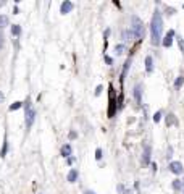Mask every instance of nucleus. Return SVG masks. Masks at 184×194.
I'll list each match as a JSON object with an SVG mask.
<instances>
[{
	"label": "nucleus",
	"instance_id": "1",
	"mask_svg": "<svg viewBox=\"0 0 184 194\" xmlns=\"http://www.w3.org/2000/svg\"><path fill=\"white\" fill-rule=\"evenodd\" d=\"M163 16L160 10H155L152 15V21H150V41L153 45H160L163 41Z\"/></svg>",
	"mask_w": 184,
	"mask_h": 194
},
{
	"label": "nucleus",
	"instance_id": "2",
	"mask_svg": "<svg viewBox=\"0 0 184 194\" xmlns=\"http://www.w3.org/2000/svg\"><path fill=\"white\" fill-rule=\"evenodd\" d=\"M129 36H131V41H142L145 37V26H144V23L140 21V18L136 16V15L131 16Z\"/></svg>",
	"mask_w": 184,
	"mask_h": 194
},
{
	"label": "nucleus",
	"instance_id": "3",
	"mask_svg": "<svg viewBox=\"0 0 184 194\" xmlns=\"http://www.w3.org/2000/svg\"><path fill=\"white\" fill-rule=\"evenodd\" d=\"M23 107H24V125H26V130L29 131L32 128V125H34V121H36L37 112H36V108H32V102H31L29 97L23 102Z\"/></svg>",
	"mask_w": 184,
	"mask_h": 194
},
{
	"label": "nucleus",
	"instance_id": "4",
	"mask_svg": "<svg viewBox=\"0 0 184 194\" xmlns=\"http://www.w3.org/2000/svg\"><path fill=\"white\" fill-rule=\"evenodd\" d=\"M118 112V99L113 84L108 86V118H113L115 113Z\"/></svg>",
	"mask_w": 184,
	"mask_h": 194
},
{
	"label": "nucleus",
	"instance_id": "5",
	"mask_svg": "<svg viewBox=\"0 0 184 194\" xmlns=\"http://www.w3.org/2000/svg\"><path fill=\"white\" fill-rule=\"evenodd\" d=\"M131 63H133V58H131V55L126 58V61L123 63V68H121V73H120V83H121V91H123V83H124L126 76H128L129 73V68H131Z\"/></svg>",
	"mask_w": 184,
	"mask_h": 194
},
{
	"label": "nucleus",
	"instance_id": "6",
	"mask_svg": "<svg viewBox=\"0 0 184 194\" xmlns=\"http://www.w3.org/2000/svg\"><path fill=\"white\" fill-rule=\"evenodd\" d=\"M174 37H176V32H174V29H169L166 34H165L163 37V41H162V45L165 47V49H169L173 44V41H174Z\"/></svg>",
	"mask_w": 184,
	"mask_h": 194
},
{
	"label": "nucleus",
	"instance_id": "7",
	"mask_svg": "<svg viewBox=\"0 0 184 194\" xmlns=\"http://www.w3.org/2000/svg\"><path fill=\"white\" fill-rule=\"evenodd\" d=\"M142 163L144 165H150V163H152V147H150V144H144Z\"/></svg>",
	"mask_w": 184,
	"mask_h": 194
},
{
	"label": "nucleus",
	"instance_id": "8",
	"mask_svg": "<svg viewBox=\"0 0 184 194\" xmlns=\"http://www.w3.org/2000/svg\"><path fill=\"white\" fill-rule=\"evenodd\" d=\"M168 168H169V172L174 173V175H182V173H184V167H182V163H181V162H178V160H173V162H169Z\"/></svg>",
	"mask_w": 184,
	"mask_h": 194
},
{
	"label": "nucleus",
	"instance_id": "9",
	"mask_svg": "<svg viewBox=\"0 0 184 194\" xmlns=\"http://www.w3.org/2000/svg\"><path fill=\"white\" fill-rule=\"evenodd\" d=\"M74 10V3L71 0H63L60 5V13L61 15H66V13H71Z\"/></svg>",
	"mask_w": 184,
	"mask_h": 194
},
{
	"label": "nucleus",
	"instance_id": "10",
	"mask_svg": "<svg viewBox=\"0 0 184 194\" xmlns=\"http://www.w3.org/2000/svg\"><path fill=\"white\" fill-rule=\"evenodd\" d=\"M142 83H137L134 86V91H133V97H134V100L136 104H142Z\"/></svg>",
	"mask_w": 184,
	"mask_h": 194
},
{
	"label": "nucleus",
	"instance_id": "11",
	"mask_svg": "<svg viewBox=\"0 0 184 194\" xmlns=\"http://www.w3.org/2000/svg\"><path fill=\"white\" fill-rule=\"evenodd\" d=\"M153 68H155V65H153V57L152 55H147L145 57V73H153Z\"/></svg>",
	"mask_w": 184,
	"mask_h": 194
},
{
	"label": "nucleus",
	"instance_id": "12",
	"mask_svg": "<svg viewBox=\"0 0 184 194\" xmlns=\"http://www.w3.org/2000/svg\"><path fill=\"white\" fill-rule=\"evenodd\" d=\"M60 152H61V155H63V157L65 159H69V157H71V155H73V147H71V144H63V146H61V150H60Z\"/></svg>",
	"mask_w": 184,
	"mask_h": 194
},
{
	"label": "nucleus",
	"instance_id": "13",
	"mask_svg": "<svg viewBox=\"0 0 184 194\" xmlns=\"http://www.w3.org/2000/svg\"><path fill=\"white\" fill-rule=\"evenodd\" d=\"M78 178H79V172H78L76 168H71L68 172V175H66V181L68 183H76Z\"/></svg>",
	"mask_w": 184,
	"mask_h": 194
},
{
	"label": "nucleus",
	"instance_id": "14",
	"mask_svg": "<svg viewBox=\"0 0 184 194\" xmlns=\"http://www.w3.org/2000/svg\"><path fill=\"white\" fill-rule=\"evenodd\" d=\"M165 120H166V125H168V126H174V125H178V120H176V117H174L173 113H168Z\"/></svg>",
	"mask_w": 184,
	"mask_h": 194
},
{
	"label": "nucleus",
	"instance_id": "15",
	"mask_svg": "<svg viewBox=\"0 0 184 194\" xmlns=\"http://www.w3.org/2000/svg\"><path fill=\"white\" fill-rule=\"evenodd\" d=\"M171 188L174 189V191H181L182 189V179H179V178H176V179H173V183H171Z\"/></svg>",
	"mask_w": 184,
	"mask_h": 194
},
{
	"label": "nucleus",
	"instance_id": "16",
	"mask_svg": "<svg viewBox=\"0 0 184 194\" xmlns=\"http://www.w3.org/2000/svg\"><path fill=\"white\" fill-rule=\"evenodd\" d=\"M116 191L120 192V194H133V191H131V189H128L124 184H121V183L116 186Z\"/></svg>",
	"mask_w": 184,
	"mask_h": 194
},
{
	"label": "nucleus",
	"instance_id": "17",
	"mask_svg": "<svg viewBox=\"0 0 184 194\" xmlns=\"http://www.w3.org/2000/svg\"><path fill=\"white\" fill-rule=\"evenodd\" d=\"M8 23H10V20H8L7 15H0V29H3L5 26H8Z\"/></svg>",
	"mask_w": 184,
	"mask_h": 194
},
{
	"label": "nucleus",
	"instance_id": "18",
	"mask_svg": "<svg viewBox=\"0 0 184 194\" xmlns=\"http://www.w3.org/2000/svg\"><path fill=\"white\" fill-rule=\"evenodd\" d=\"M11 34L15 36V37L21 36V26H20V25H13V26H11Z\"/></svg>",
	"mask_w": 184,
	"mask_h": 194
},
{
	"label": "nucleus",
	"instance_id": "19",
	"mask_svg": "<svg viewBox=\"0 0 184 194\" xmlns=\"http://www.w3.org/2000/svg\"><path fill=\"white\" fill-rule=\"evenodd\" d=\"M115 52H116L118 55H123L126 52V45L124 44H116L115 45Z\"/></svg>",
	"mask_w": 184,
	"mask_h": 194
},
{
	"label": "nucleus",
	"instance_id": "20",
	"mask_svg": "<svg viewBox=\"0 0 184 194\" xmlns=\"http://www.w3.org/2000/svg\"><path fill=\"white\" fill-rule=\"evenodd\" d=\"M184 84V76H178L176 79H174V87L176 89H181Z\"/></svg>",
	"mask_w": 184,
	"mask_h": 194
},
{
	"label": "nucleus",
	"instance_id": "21",
	"mask_svg": "<svg viewBox=\"0 0 184 194\" xmlns=\"http://www.w3.org/2000/svg\"><path fill=\"white\" fill-rule=\"evenodd\" d=\"M7 150H8V141H7V138L3 139V147H2V150H0V157H5L7 155Z\"/></svg>",
	"mask_w": 184,
	"mask_h": 194
},
{
	"label": "nucleus",
	"instance_id": "22",
	"mask_svg": "<svg viewBox=\"0 0 184 194\" xmlns=\"http://www.w3.org/2000/svg\"><path fill=\"white\" fill-rule=\"evenodd\" d=\"M21 107H23V102H20V100L13 102L11 105H10V112H15V110H18V108H21Z\"/></svg>",
	"mask_w": 184,
	"mask_h": 194
},
{
	"label": "nucleus",
	"instance_id": "23",
	"mask_svg": "<svg viewBox=\"0 0 184 194\" xmlns=\"http://www.w3.org/2000/svg\"><path fill=\"white\" fill-rule=\"evenodd\" d=\"M121 39H123V41H129V39H131L129 29H123V31H121Z\"/></svg>",
	"mask_w": 184,
	"mask_h": 194
},
{
	"label": "nucleus",
	"instance_id": "24",
	"mask_svg": "<svg viewBox=\"0 0 184 194\" xmlns=\"http://www.w3.org/2000/svg\"><path fill=\"white\" fill-rule=\"evenodd\" d=\"M176 41H178V45H179V50L184 54V39L182 37H176Z\"/></svg>",
	"mask_w": 184,
	"mask_h": 194
},
{
	"label": "nucleus",
	"instance_id": "25",
	"mask_svg": "<svg viewBox=\"0 0 184 194\" xmlns=\"http://www.w3.org/2000/svg\"><path fill=\"white\" fill-rule=\"evenodd\" d=\"M102 157H103L102 149H100V147H97V149H95V160H102Z\"/></svg>",
	"mask_w": 184,
	"mask_h": 194
},
{
	"label": "nucleus",
	"instance_id": "26",
	"mask_svg": "<svg viewBox=\"0 0 184 194\" xmlns=\"http://www.w3.org/2000/svg\"><path fill=\"white\" fill-rule=\"evenodd\" d=\"M160 120H162V112L158 110V112L153 115V121H155V123H160Z\"/></svg>",
	"mask_w": 184,
	"mask_h": 194
},
{
	"label": "nucleus",
	"instance_id": "27",
	"mask_svg": "<svg viewBox=\"0 0 184 194\" xmlns=\"http://www.w3.org/2000/svg\"><path fill=\"white\" fill-rule=\"evenodd\" d=\"M165 12H166L168 16H169V15H174V13H176V10H174V8H171V7H165Z\"/></svg>",
	"mask_w": 184,
	"mask_h": 194
},
{
	"label": "nucleus",
	"instance_id": "28",
	"mask_svg": "<svg viewBox=\"0 0 184 194\" xmlns=\"http://www.w3.org/2000/svg\"><path fill=\"white\" fill-rule=\"evenodd\" d=\"M102 91H103V86H102V84H98V86L95 87V92H94V94H95V96H100Z\"/></svg>",
	"mask_w": 184,
	"mask_h": 194
},
{
	"label": "nucleus",
	"instance_id": "29",
	"mask_svg": "<svg viewBox=\"0 0 184 194\" xmlns=\"http://www.w3.org/2000/svg\"><path fill=\"white\" fill-rule=\"evenodd\" d=\"M103 58H105V63H107V65H113V58H111V57L105 55V57H103Z\"/></svg>",
	"mask_w": 184,
	"mask_h": 194
},
{
	"label": "nucleus",
	"instance_id": "30",
	"mask_svg": "<svg viewBox=\"0 0 184 194\" xmlns=\"http://www.w3.org/2000/svg\"><path fill=\"white\" fill-rule=\"evenodd\" d=\"M76 138H78L76 131H69V139H76Z\"/></svg>",
	"mask_w": 184,
	"mask_h": 194
},
{
	"label": "nucleus",
	"instance_id": "31",
	"mask_svg": "<svg viewBox=\"0 0 184 194\" xmlns=\"http://www.w3.org/2000/svg\"><path fill=\"white\" fill-rule=\"evenodd\" d=\"M110 32H111V31H110V28H108V29H107L105 32H103V37H105V39H108V36H110Z\"/></svg>",
	"mask_w": 184,
	"mask_h": 194
},
{
	"label": "nucleus",
	"instance_id": "32",
	"mask_svg": "<svg viewBox=\"0 0 184 194\" xmlns=\"http://www.w3.org/2000/svg\"><path fill=\"white\" fill-rule=\"evenodd\" d=\"M74 162V157H69V159H66V163H69V165H71Z\"/></svg>",
	"mask_w": 184,
	"mask_h": 194
},
{
	"label": "nucleus",
	"instance_id": "33",
	"mask_svg": "<svg viewBox=\"0 0 184 194\" xmlns=\"http://www.w3.org/2000/svg\"><path fill=\"white\" fill-rule=\"evenodd\" d=\"M3 100H5V96H3V94H2V91H0V104H2Z\"/></svg>",
	"mask_w": 184,
	"mask_h": 194
},
{
	"label": "nucleus",
	"instance_id": "34",
	"mask_svg": "<svg viewBox=\"0 0 184 194\" xmlns=\"http://www.w3.org/2000/svg\"><path fill=\"white\" fill-rule=\"evenodd\" d=\"M84 194H97V192H94V191H91V189H86V191H84Z\"/></svg>",
	"mask_w": 184,
	"mask_h": 194
},
{
	"label": "nucleus",
	"instance_id": "35",
	"mask_svg": "<svg viewBox=\"0 0 184 194\" xmlns=\"http://www.w3.org/2000/svg\"><path fill=\"white\" fill-rule=\"evenodd\" d=\"M2 45H3V36L0 34V47H2Z\"/></svg>",
	"mask_w": 184,
	"mask_h": 194
},
{
	"label": "nucleus",
	"instance_id": "36",
	"mask_svg": "<svg viewBox=\"0 0 184 194\" xmlns=\"http://www.w3.org/2000/svg\"><path fill=\"white\" fill-rule=\"evenodd\" d=\"M182 184H184V179H182Z\"/></svg>",
	"mask_w": 184,
	"mask_h": 194
}]
</instances>
